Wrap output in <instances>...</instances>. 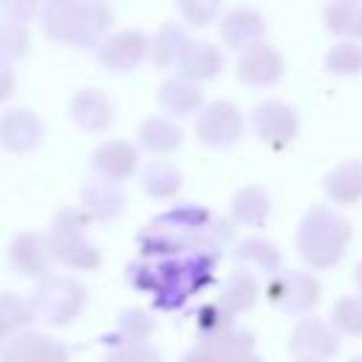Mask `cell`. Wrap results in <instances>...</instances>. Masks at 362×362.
Segmentation results:
<instances>
[{"label":"cell","mask_w":362,"mask_h":362,"mask_svg":"<svg viewBox=\"0 0 362 362\" xmlns=\"http://www.w3.org/2000/svg\"><path fill=\"white\" fill-rule=\"evenodd\" d=\"M218 255L209 252H187L181 257L164 260H133L127 266V283L136 291L153 294V305L161 311H178L187 305L192 294L206 288L215 280Z\"/></svg>","instance_id":"6da1fadb"},{"label":"cell","mask_w":362,"mask_h":362,"mask_svg":"<svg viewBox=\"0 0 362 362\" xmlns=\"http://www.w3.org/2000/svg\"><path fill=\"white\" fill-rule=\"evenodd\" d=\"M37 17L48 40L71 48H96L113 25L110 6L99 0H48Z\"/></svg>","instance_id":"7a4b0ae2"},{"label":"cell","mask_w":362,"mask_h":362,"mask_svg":"<svg viewBox=\"0 0 362 362\" xmlns=\"http://www.w3.org/2000/svg\"><path fill=\"white\" fill-rule=\"evenodd\" d=\"M212 212L198 204H175L164 209L161 215L150 218L139 235V252L147 260H164V257H181L195 249L198 235L209 223Z\"/></svg>","instance_id":"3957f363"},{"label":"cell","mask_w":362,"mask_h":362,"mask_svg":"<svg viewBox=\"0 0 362 362\" xmlns=\"http://www.w3.org/2000/svg\"><path fill=\"white\" fill-rule=\"evenodd\" d=\"M351 240V223L328 204L305 209L297 226V252L311 269H331L342 260Z\"/></svg>","instance_id":"277c9868"},{"label":"cell","mask_w":362,"mask_h":362,"mask_svg":"<svg viewBox=\"0 0 362 362\" xmlns=\"http://www.w3.org/2000/svg\"><path fill=\"white\" fill-rule=\"evenodd\" d=\"M88 226H90V218L79 206H62L51 218V229L45 235L51 260L68 269H79V272L99 269L102 252L88 238Z\"/></svg>","instance_id":"5b68a950"},{"label":"cell","mask_w":362,"mask_h":362,"mask_svg":"<svg viewBox=\"0 0 362 362\" xmlns=\"http://www.w3.org/2000/svg\"><path fill=\"white\" fill-rule=\"evenodd\" d=\"M85 300H88V291L76 277L51 274L34 286V291L28 297V308H31L34 320H40L51 328H62V325H71L82 314Z\"/></svg>","instance_id":"8992f818"},{"label":"cell","mask_w":362,"mask_h":362,"mask_svg":"<svg viewBox=\"0 0 362 362\" xmlns=\"http://www.w3.org/2000/svg\"><path fill=\"white\" fill-rule=\"evenodd\" d=\"M243 130H246L243 113L232 102H226V99H215V102H209V105H204L198 110L195 136L206 147H215V150L232 147V144L240 141Z\"/></svg>","instance_id":"52a82bcc"},{"label":"cell","mask_w":362,"mask_h":362,"mask_svg":"<svg viewBox=\"0 0 362 362\" xmlns=\"http://www.w3.org/2000/svg\"><path fill=\"white\" fill-rule=\"evenodd\" d=\"M320 280L311 272H277L266 286V300L288 314H305L320 303Z\"/></svg>","instance_id":"ba28073f"},{"label":"cell","mask_w":362,"mask_h":362,"mask_svg":"<svg viewBox=\"0 0 362 362\" xmlns=\"http://www.w3.org/2000/svg\"><path fill=\"white\" fill-rule=\"evenodd\" d=\"M252 130L272 150H283V147H288L297 139L300 116H297V110L288 102L269 99V102H260L252 110Z\"/></svg>","instance_id":"9c48e42d"},{"label":"cell","mask_w":362,"mask_h":362,"mask_svg":"<svg viewBox=\"0 0 362 362\" xmlns=\"http://www.w3.org/2000/svg\"><path fill=\"white\" fill-rule=\"evenodd\" d=\"M150 37L139 28H122L107 34L96 45V62L110 74H130L147 59Z\"/></svg>","instance_id":"30bf717a"},{"label":"cell","mask_w":362,"mask_h":362,"mask_svg":"<svg viewBox=\"0 0 362 362\" xmlns=\"http://www.w3.org/2000/svg\"><path fill=\"white\" fill-rule=\"evenodd\" d=\"M339 348L337 331L317 320V317H303L291 337H288V351L294 354L297 362H328Z\"/></svg>","instance_id":"8fae6325"},{"label":"cell","mask_w":362,"mask_h":362,"mask_svg":"<svg viewBox=\"0 0 362 362\" xmlns=\"http://www.w3.org/2000/svg\"><path fill=\"white\" fill-rule=\"evenodd\" d=\"M6 257H8V266L20 277L42 283L45 277L54 274V260L48 255V243H45L42 232H20V235H14L8 249H6Z\"/></svg>","instance_id":"7c38bea8"},{"label":"cell","mask_w":362,"mask_h":362,"mask_svg":"<svg viewBox=\"0 0 362 362\" xmlns=\"http://www.w3.org/2000/svg\"><path fill=\"white\" fill-rule=\"evenodd\" d=\"M42 136V119L31 107H8L0 113V147L6 153L25 156L40 147Z\"/></svg>","instance_id":"4fadbf2b"},{"label":"cell","mask_w":362,"mask_h":362,"mask_svg":"<svg viewBox=\"0 0 362 362\" xmlns=\"http://www.w3.org/2000/svg\"><path fill=\"white\" fill-rule=\"evenodd\" d=\"M0 362H71L68 348L42 334V331H20L0 348Z\"/></svg>","instance_id":"5bb4252c"},{"label":"cell","mask_w":362,"mask_h":362,"mask_svg":"<svg viewBox=\"0 0 362 362\" xmlns=\"http://www.w3.org/2000/svg\"><path fill=\"white\" fill-rule=\"evenodd\" d=\"M286 71V62L280 57L277 48L266 45V42H257L246 51H240V59H238V79L243 85H252V88H266V85H274L280 82Z\"/></svg>","instance_id":"9a60e30c"},{"label":"cell","mask_w":362,"mask_h":362,"mask_svg":"<svg viewBox=\"0 0 362 362\" xmlns=\"http://www.w3.org/2000/svg\"><path fill=\"white\" fill-rule=\"evenodd\" d=\"M136 167H139V150H136V144L122 141V139H110L90 153L93 175L113 181V184H122L124 178H130L136 173Z\"/></svg>","instance_id":"2e32d148"},{"label":"cell","mask_w":362,"mask_h":362,"mask_svg":"<svg viewBox=\"0 0 362 362\" xmlns=\"http://www.w3.org/2000/svg\"><path fill=\"white\" fill-rule=\"evenodd\" d=\"M68 119L88 133H102L113 124V102L99 88H79L68 102Z\"/></svg>","instance_id":"e0dca14e"},{"label":"cell","mask_w":362,"mask_h":362,"mask_svg":"<svg viewBox=\"0 0 362 362\" xmlns=\"http://www.w3.org/2000/svg\"><path fill=\"white\" fill-rule=\"evenodd\" d=\"M79 209L90 221H113V218H119L122 209H124V189H122V184H113V181L90 175L79 187Z\"/></svg>","instance_id":"ac0fdd59"},{"label":"cell","mask_w":362,"mask_h":362,"mask_svg":"<svg viewBox=\"0 0 362 362\" xmlns=\"http://www.w3.org/2000/svg\"><path fill=\"white\" fill-rule=\"evenodd\" d=\"M223 68V54L218 45L212 42H204V40H189L187 48L181 51L178 62H175V71H178V79L184 82H209L221 74Z\"/></svg>","instance_id":"d6986e66"},{"label":"cell","mask_w":362,"mask_h":362,"mask_svg":"<svg viewBox=\"0 0 362 362\" xmlns=\"http://www.w3.org/2000/svg\"><path fill=\"white\" fill-rule=\"evenodd\" d=\"M263 31H266V23L257 8L235 6L221 17V40L235 51H246L263 42Z\"/></svg>","instance_id":"ffe728a7"},{"label":"cell","mask_w":362,"mask_h":362,"mask_svg":"<svg viewBox=\"0 0 362 362\" xmlns=\"http://www.w3.org/2000/svg\"><path fill=\"white\" fill-rule=\"evenodd\" d=\"M232 260L238 266V272L246 274H277L283 266V255L277 249V243L266 240V238H246L240 243H235L232 249Z\"/></svg>","instance_id":"44dd1931"},{"label":"cell","mask_w":362,"mask_h":362,"mask_svg":"<svg viewBox=\"0 0 362 362\" xmlns=\"http://www.w3.org/2000/svg\"><path fill=\"white\" fill-rule=\"evenodd\" d=\"M156 102L167 113V119H184V116H192L204 107V90L192 82L173 76V79H164L158 85Z\"/></svg>","instance_id":"7402d4cb"},{"label":"cell","mask_w":362,"mask_h":362,"mask_svg":"<svg viewBox=\"0 0 362 362\" xmlns=\"http://www.w3.org/2000/svg\"><path fill=\"white\" fill-rule=\"evenodd\" d=\"M322 189L339 206H351L362 201V161L345 158L337 167H331L328 175L322 178Z\"/></svg>","instance_id":"603a6c76"},{"label":"cell","mask_w":362,"mask_h":362,"mask_svg":"<svg viewBox=\"0 0 362 362\" xmlns=\"http://www.w3.org/2000/svg\"><path fill=\"white\" fill-rule=\"evenodd\" d=\"M136 139H139V147L141 150H147L153 156H170V153H175L181 147L184 133H181V127L173 119H167V116H150V119H144L139 124Z\"/></svg>","instance_id":"cb8c5ba5"},{"label":"cell","mask_w":362,"mask_h":362,"mask_svg":"<svg viewBox=\"0 0 362 362\" xmlns=\"http://www.w3.org/2000/svg\"><path fill=\"white\" fill-rule=\"evenodd\" d=\"M156 331V320L144 311V308H124L113 325L110 334L102 337V342L110 348H122V345H139V342H147Z\"/></svg>","instance_id":"d4e9b609"},{"label":"cell","mask_w":362,"mask_h":362,"mask_svg":"<svg viewBox=\"0 0 362 362\" xmlns=\"http://www.w3.org/2000/svg\"><path fill=\"white\" fill-rule=\"evenodd\" d=\"M272 215V198L263 187H240L232 198V223H243V226H255L263 229L266 221Z\"/></svg>","instance_id":"484cf974"},{"label":"cell","mask_w":362,"mask_h":362,"mask_svg":"<svg viewBox=\"0 0 362 362\" xmlns=\"http://www.w3.org/2000/svg\"><path fill=\"white\" fill-rule=\"evenodd\" d=\"M181 184H184L181 170L167 158H156L141 170V189L156 201L175 198L181 192Z\"/></svg>","instance_id":"4316f807"},{"label":"cell","mask_w":362,"mask_h":362,"mask_svg":"<svg viewBox=\"0 0 362 362\" xmlns=\"http://www.w3.org/2000/svg\"><path fill=\"white\" fill-rule=\"evenodd\" d=\"M187 42H189V37H187V31H184L181 25L164 23V25L150 37V42H147V57H150V62H153L156 68H175V62H178L181 51L187 48Z\"/></svg>","instance_id":"83f0119b"},{"label":"cell","mask_w":362,"mask_h":362,"mask_svg":"<svg viewBox=\"0 0 362 362\" xmlns=\"http://www.w3.org/2000/svg\"><path fill=\"white\" fill-rule=\"evenodd\" d=\"M257 277L246 274V272H232L223 283V291L218 297V303L235 317V314H243L249 311L255 303H257Z\"/></svg>","instance_id":"f1b7e54d"},{"label":"cell","mask_w":362,"mask_h":362,"mask_svg":"<svg viewBox=\"0 0 362 362\" xmlns=\"http://www.w3.org/2000/svg\"><path fill=\"white\" fill-rule=\"evenodd\" d=\"M322 23L337 37H356L362 23V3L359 0H334L322 8Z\"/></svg>","instance_id":"f546056e"},{"label":"cell","mask_w":362,"mask_h":362,"mask_svg":"<svg viewBox=\"0 0 362 362\" xmlns=\"http://www.w3.org/2000/svg\"><path fill=\"white\" fill-rule=\"evenodd\" d=\"M198 348L206 351L212 359H223V356H232V354H249V351H255V334L235 325V328H229V331H223L212 339H201Z\"/></svg>","instance_id":"4dcf8cb0"},{"label":"cell","mask_w":362,"mask_h":362,"mask_svg":"<svg viewBox=\"0 0 362 362\" xmlns=\"http://www.w3.org/2000/svg\"><path fill=\"white\" fill-rule=\"evenodd\" d=\"M31 308L28 300L20 297L17 291H0V331L6 337H14L20 331H25V325L31 322Z\"/></svg>","instance_id":"1f68e13d"},{"label":"cell","mask_w":362,"mask_h":362,"mask_svg":"<svg viewBox=\"0 0 362 362\" xmlns=\"http://www.w3.org/2000/svg\"><path fill=\"white\" fill-rule=\"evenodd\" d=\"M325 71L334 76H356L362 74V48L354 40H342L328 48L325 54Z\"/></svg>","instance_id":"d6a6232c"},{"label":"cell","mask_w":362,"mask_h":362,"mask_svg":"<svg viewBox=\"0 0 362 362\" xmlns=\"http://www.w3.org/2000/svg\"><path fill=\"white\" fill-rule=\"evenodd\" d=\"M31 48V31L28 25H17L8 20H0V62L3 65H14L17 59H23Z\"/></svg>","instance_id":"836d02e7"},{"label":"cell","mask_w":362,"mask_h":362,"mask_svg":"<svg viewBox=\"0 0 362 362\" xmlns=\"http://www.w3.org/2000/svg\"><path fill=\"white\" fill-rule=\"evenodd\" d=\"M331 328L348 337H362V297L345 294L331 308Z\"/></svg>","instance_id":"e575fe53"},{"label":"cell","mask_w":362,"mask_h":362,"mask_svg":"<svg viewBox=\"0 0 362 362\" xmlns=\"http://www.w3.org/2000/svg\"><path fill=\"white\" fill-rule=\"evenodd\" d=\"M195 328H198V342L201 339H212L229 328H235V317L215 300V303H204L195 311Z\"/></svg>","instance_id":"d590c367"},{"label":"cell","mask_w":362,"mask_h":362,"mask_svg":"<svg viewBox=\"0 0 362 362\" xmlns=\"http://www.w3.org/2000/svg\"><path fill=\"white\" fill-rule=\"evenodd\" d=\"M105 362H161V354L150 342H139V345L110 348L105 354Z\"/></svg>","instance_id":"8d00e7d4"},{"label":"cell","mask_w":362,"mask_h":362,"mask_svg":"<svg viewBox=\"0 0 362 362\" xmlns=\"http://www.w3.org/2000/svg\"><path fill=\"white\" fill-rule=\"evenodd\" d=\"M178 11L189 25H209L221 14V6L215 0H187L178 3Z\"/></svg>","instance_id":"74e56055"},{"label":"cell","mask_w":362,"mask_h":362,"mask_svg":"<svg viewBox=\"0 0 362 362\" xmlns=\"http://www.w3.org/2000/svg\"><path fill=\"white\" fill-rule=\"evenodd\" d=\"M37 14H40V6L34 0H3L0 3V20L17 23V25H28Z\"/></svg>","instance_id":"f35d334b"},{"label":"cell","mask_w":362,"mask_h":362,"mask_svg":"<svg viewBox=\"0 0 362 362\" xmlns=\"http://www.w3.org/2000/svg\"><path fill=\"white\" fill-rule=\"evenodd\" d=\"M14 88H17V76H14V68L0 62V105H3V102H8V99L14 96Z\"/></svg>","instance_id":"ab89813d"},{"label":"cell","mask_w":362,"mask_h":362,"mask_svg":"<svg viewBox=\"0 0 362 362\" xmlns=\"http://www.w3.org/2000/svg\"><path fill=\"white\" fill-rule=\"evenodd\" d=\"M178 362H215V359H212L206 351H201V348L195 345V348H189L187 354H181V359H178Z\"/></svg>","instance_id":"60d3db41"},{"label":"cell","mask_w":362,"mask_h":362,"mask_svg":"<svg viewBox=\"0 0 362 362\" xmlns=\"http://www.w3.org/2000/svg\"><path fill=\"white\" fill-rule=\"evenodd\" d=\"M215 362H263L255 351H249V354H232V356H223V359H215Z\"/></svg>","instance_id":"b9f144b4"},{"label":"cell","mask_w":362,"mask_h":362,"mask_svg":"<svg viewBox=\"0 0 362 362\" xmlns=\"http://www.w3.org/2000/svg\"><path fill=\"white\" fill-rule=\"evenodd\" d=\"M354 283H356V288H359V294H362V260L354 266Z\"/></svg>","instance_id":"7bdbcfd3"},{"label":"cell","mask_w":362,"mask_h":362,"mask_svg":"<svg viewBox=\"0 0 362 362\" xmlns=\"http://www.w3.org/2000/svg\"><path fill=\"white\" fill-rule=\"evenodd\" d=\"M356 40H362V23H359V28H356Z\"/></svg>","instance_id":"ee69618b"},{"label":"cell","mask_w":362,"mask_h":362,"mask_svg":"<svg viewBox=\"0 0 362 362\" xmlns=\"http://www.w3.org/2000/svg\"><path fill=\"white\" fill-rule=\"evenodd\" d=\"M3 345H6V334L0 331V348H3Z\"/></svg>","instance_id":"f6af8a7d"},{"label":"cell","mask_w":362,"mask_h":362,"mask_svg":"<svg viewBox=\"0 0 362 362\" xmlns=\"http://www.w3.org/2000/svg\"><path fill=\"white\" fill-rule=\"evenodd\" d=\"M348 362H362V354H359V356H351Z\"/></svg>","instance_id":"bcb514c9"}]
</instances>
